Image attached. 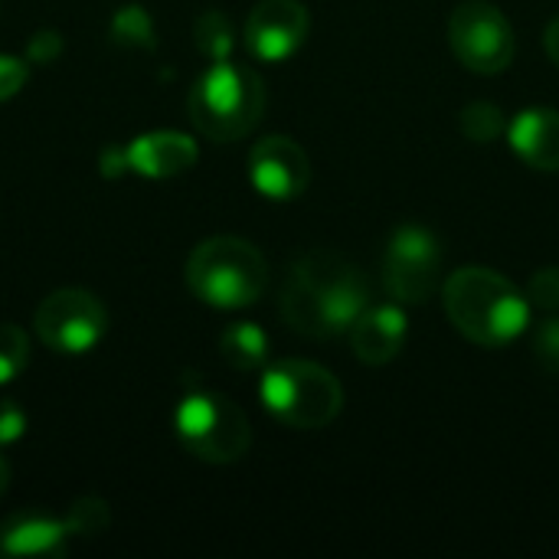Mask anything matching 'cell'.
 Wrapping results in <instances>:
<instances>
[{
  "mask_svg": "<svg viewBox=\"0 0 559 559\" xmlns=\"http://www.w3.org/2000/svg\"><path fill=\"white\" fill-rule=\"evenodd\" d=\"M370 308V282L334 249L301 255L282 288V318L292 331L324 341L350 334L354 321Z\"/></svg>",
  "mask_w": 559,
  "mask_h": 559,
  "instance_id": "obj_1",
  "label": "cell"
},
{
  "mask_svg": "<svg viewBox=\"0 0 559 559\" xmlns=\"http://www.w3.org/2000/svg\"><path fill=\"white\" fill-rule=\"evenodd\" d=\"M445 314L459 334L481 347H504L531 324L527 295L491 269H459L445 282Z\"/></svg>",
  "mask_w": 559,
  "mask_h": 559,
  "instance_id": "obj_2",
  "label": "cell"
},
{
  "mask_svg": "<svg viewBox=\"0 0 559 559\" xmlns=\"http://www.w3.org/2000/svg\"><path fill=\"white\" fill-rule=\"evenodd\" d=\"M187 111L193 128L210 141H236L249 134L265 111V82L255 69L216 59L190 88Z\"/></svg>",
  "mask_w": 559,
  "mask_h": 559,
  "instance_id": "obj_3",
  "label": "cell"
},
{
  "mask_svg": "<svg viewBox=\"0 0 559 559\" xmlns=\"http://www.w3.org/2000/svg\"><path fill=\"white\" fill-rule=\"evenodd\" d=\"M187 285L203 305L236 311L255 305L265 295L269 265L252 242L239 236H213L190 252Z\"/></svg>",
  "mask_w": 559,
  "mask_h": 559,
  "instance_id": "obj_4",
  "label": "cell"
},
{
  "mask_svg": "<svg viewBox=\"0 0 559 559\" xmlns=\"http://www.w3.org/2000/svg\"><path fill=\"white\" fill-rule=\"evenodd\" d=\"M262 406L288 429L314 432L341 416L344 390L337 377L311 360H278L262 373Z\"/></svg>",
  "mask_w": 559,
  "mask_h": 559,
  "instance_id": "obj_5",
  "label": "cell"
},
{
  "mask_svg": "<svg viewBox=\"0 0 559 559\" xmlns=\"http://www.w3.org/2000/svg\"><path fill=\"white\" fill-rule=\"evenodd\" d=\"M180 445L206 465H233L249 452L252 429L246 413L219 393H187L174 413Z\"/></svg>",
  "mask_w": 559,
  "mask_h": 559,
  "instance_id": "obj_6",
  "label": "cell"
},
{
  "mask_svg": "<svg viewBox=\"0 0 559 559\" xmlns=\"http://www.w3.org/2000/svg\"><path fill=\"white\" fill-rule=\"evenodd\" d=\"M442 278V246L426 226H400L383 249V285L400 305H423Z\"/></svg>",
  "mask_w": 559,
  "mask_h": 559,
  "instance_id": "obj_7",
  "label": "cell"
},
{
  "mask_svg": "<svg viewBox=\"0 0 559 559\" xmlns=\"http://www.w3.org/2000/svg\"><path fill=\"white\" fill-rule=\"evenodd\" d=\"M449 43L459 62L478 75H498L514 59V29L508 16L485 0H468L452 10Z\"/></svg>",
  "mask_w": 559,
  "mask_h": 559,
  "instance_id": "obj_8",
  "label": "cell"
},
{
  "mask_svg": "<svg viewBox=\"0 0 559 559\" xmlns=\"http://www.w3.org/2000/svg\"><path fill=\"white\" fill-rule=\"evenodd\" d=\"M36 337L56 354H88L108 331L105 305L85 288H59L46 295L33 318Z\"/></svg>",
  "mask_w": 559,
  "mask_h": 559,
  "instance_id": "obj_9",
  "label": "cell"
},
{
  "mask_svg": "<svg viewBox=\"0 0 559 559\" xmlns=\"http://www.w3.org/2000/svg\"><path fill=\"white\" fill-rule=\"evenodd\" d=\"M311 20L301 0H262L246 20V49L259 62H285L308 39Z\"/></svg>",
  "mask_w": 559,
  "mask_h": 559,
  "instance_id": "obj_10",
  "label": "cell"
},
{
  "mask_svg": "<svg viewBox=\"0 0 559 559\" xmlns=\"http://www.w3.org/2000/svg\"><path fill=\"white\" fill-rule=\"evenodd\" d=\"M249 180L269 200L278 203L298 200L311 180V164L305 147L285 134L255 141V147L249 151Z\"/></svg>",
  "mask_w": 559,
  "mask_h": 559,
  "instance_id": "obj_11",
  "label": "cell"
},
{
  "mask_svg": "<svg viewBox=\"0 0 559 559\" xmlns=\"http://www.w3.org/2000/svg\"><path fill=\"white\" fill-rule=\"evenodd\" d=\"M66 521L46 511H16L0 524V557L10 559H52L69 547Z\"/></svg>",
  "mask_w": 559,
  "mask_h": 559,
  "instance_id": "obj_12",
  "label": "cell"
},
{
  "mask_svg": "<svg viewBox=\"0 0 559 559\" xmlns=\"http://www.w3.org/2000/svg\"><path fill=\"white\" fill-rule=\"evenodd\" d=\"M121 157H124V170L151 177V180H167V177L187 174L197 164L200 151H197V141L190 134L151 131V134L134 138L121 151Z\"/></svg>",
  "mask_w": 559,
  "mask_h": 559,
  "instance_id": "obj_13",
  "label": "cell"
},
{
  "mask_svg": "<svg viewBox=\"0 0 559 559\" xmlns=\"http://www.w3.org/2000/svg\"><path fill=\"white\" fill-rule=\"evenodd\" d=\"M409 334V321L406 311L396 305H370L350 328V347L357 354V360L370 364V367H383L393 357H400L403 344Z\"/></svg>",
  "mask_w": 559,
  "mask_h": 559,
  "instance_id": "obj_14",
  "label": "cell"
},
{
  "mask_svg": "<svg viewBox=\"0 0 559 559\" xmlns=\"http://www.w3.org/2000/svg\"><path fill=\"white\" fill-rule=\"evenodd\" d=\"M514 154L534 170H559V111L554 108H524L508 124Z\"/></svg>",
  "mask_w": 559,
  "mask_h": 559,
  "instance_id": "obj_15",
  "label": "cell"
},
{
  "mask_svg": "<svg viewBox=\"0 0 559 559\" xmlns=\"http://www.w3.org/2000/svg\"><path fill=\"white\" fill-rule=\"evenodd\" d=\"M219 354L233 370H259L269 360V334L252 321H236L219 334Z\"/></svg>",
  "mask_w": 559,
  "mask_h": 559,
  "instance_id": "obj_16",
  "label": "cell"
},
{
  "mask_svg": "<svg viewBox=\"0 0 559 559\" xmlns=\"http://www.w3.org/2000/svg\"><path fill=\"white\" fill-rule=\"evenodd\" d=\"M459 128L468 141L475 144H491L504 134L508 121H504V111L491 102H472L462 108L459 115Z\"/></svg>",
  "mask_w": 559,
  "mask_h": 559,
  "instance_id": "obj_17",
  "label": "cell"
},
{
  "mask_svg": "<svg viewBox=\"0 0 559 559\" xmlns=\"http://www.w3.org/2000/svg\"><path fill=\"white\" fill-rule=\"evenodd\" d=\"M197 46L213 62L216 59H229V52H233V26H229V16L219 13V10L203 13L197 20Z\"/></svg>",
  "mask_w": 559,
  "mask_h": 559,
  "instance_id": "obj_18",
  "label": "cell"
},
{
  "mask_svg": "<svg viewBox=\"0 0 559 559\" xmlns=\"http://www.w3.org/2000/svg\"><path fill=\"white\" fill-rule=\"evenodd\" d=\"M29 364V341L23 328L16 324H0V386L13 383Z\"/></svg>",
  "mask_w": 559,
  "mask_h": 559,
  "instance_id": "obj_19",
  "label": "cell"
},
{
  "mask_svg": "<svg viewBox=\"0 0 559 559\" xmlns=\"http://www.w3.org/2000/svg\"><path fill=\"white\" fill-rule=\"evenodd\" d=\"M111 524V511L102 498H79L72 501L69 508V518H66V527L72 537H98L105 534Z\"/></svg>",
  "mask_w": 559,
  "mask_h": 559,
  "instance_id": "obj_20",
  "label": "cell"
},
{
  "mask_svg": "<svg viewBox=\"0 0 559 559\" xmlns=\"http://www.w3.org/2000/svg\"><path fill=\"white\" fill-rule=\"evenodd\" d=\"M111 36L118 43H128V46H154V26H151V16L141 10V7H121L115 23H111Z\"/></svg>",
  "mask_w": 559,
  "mask_h": 559,
  "instance_id": "obj_21",
  "label": "cell"
},
{
  "mask_svg": "<svg viewBox=\"0 0 559 559\" xmlns=\"http://www.w3.org/2000/svg\"><path fill=\"white\" fill-rule=\"evenodd\" d=\"M534 357L547 373L559 377V318H547L544 324H537V331H534Z\"/></svg>",
  "mask_w": 559,
  "mask_h": 559,
  "instance_id": "obj_22",
  "label": "cell"
},
{
  "mask_svg": "<svg viewBox=\"0 0 559 559\" xmlns=\"http://www.w3.org/2000/svg\"><path fill=\"white\" fill-rule=\"evenodd\" d=\"M527 301L540 311H557L559 308V269H540L534 272L531 285H527Z\"/></svg>",
  "mask_w": 559,
  "mask_h": 559,
  "instance_id": "obj_23",
  "label": "cell"
},
{
  "mask_svg": "<svg viewBox=\"0 0 559 559\" xmlns=\"http://www.w3.org/2000/svg\"><path fill=\"white\" fill-rule=\"evenodd\" d=\"M26 436V413L13 400H0V445H13Z\"/></svg>",
  "mask_w": 559,
  "mask_h": 559,
  "instance_id": "obj_24",
  "label": "cell"
},
{
  "mask_svg": "<svg viewBox=\"0 0 559 559\" xmlns=\"http://www.w3.org/2000/svg\"><path fill=\"white\" fill-rule=\"evenodd\" d=\"M26 62L16 56H0V102L13 98L26 85Z\"/></svg>",
  "mask_w": 559,
  "mask_h": 559,
  "instance_id": "obj_25",
  "label": "cell"
},
{
  "mask_svg": "<svg viewBox=\"0 0 559 559\" xmlns=\"http://www.w3.org/2000/svg\"><path fill=\"white\" fill-rule=\"evenodd\" d=\"M59 52H62V36H59V33H52V29L36 33V36L29 39V49H26L29 62H39V66L52 62Z\"/></svg>",
  "mask_w": 559,
  "mask_h": 559,
  "instance_id": "obj_26",
  "label": "cell"
},
{
  "mask_svg": "<svg viewBox=\"0 0 559 559\" xmlns=\"http://www.w3.org/2000/svg\"><path fill=\"white\" fill-rule=\"evenodd\" d=\"M544 46H547V52H550V59L559 66V16L547 26V33H544Z\"/></svg>",
  "mask_w": 559,
  "mask_h": 559,
  "instance_id": "obj_27",
  "label": "cell"
},
{
  "mask_svg": "<svg viewBox=\"0 0 559 559\" xmlns=\"http://www.w3.org/2000/svg\"><path fill=\"white\" fill-rule=\"evenodd\" d=\"M7 488H10V465H7V459L0 455V498L7 495Z\"/></svg>",
  "mask_w": 559,
  "mask_h": 559,
  "instance_id": "obj_28",
  "label": "cell"
}]
</instances>
